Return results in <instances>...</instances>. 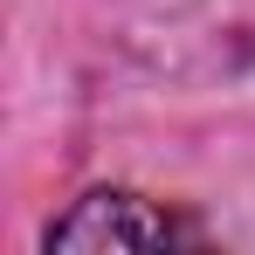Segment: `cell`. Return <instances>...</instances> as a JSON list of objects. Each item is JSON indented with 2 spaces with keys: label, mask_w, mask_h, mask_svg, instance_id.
<instances>
[{
  "label": "cell",
  "mask_w": 255,
  "mask_h": 255,
  "mask_svg": "<svg viewBox=\"0 0 255 255\" xmlns=\"http://www.w3.org/2000/svg\"><path fill=\"white\" fill-rule=\"evenodd\" d=\"M200 242L207 228L193 214L166 207L138 186H83L42 228V255H159V249H200Z\"/></svg>",
  "instance_id": "1"
}]
</instances>
